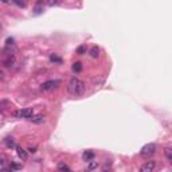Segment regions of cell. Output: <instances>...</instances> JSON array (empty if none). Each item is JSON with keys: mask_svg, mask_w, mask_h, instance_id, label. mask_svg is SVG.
Wrapping results in <instances>:
<instances>
[{"mask_svg": "<svg viewBox=\"0 0 172 172\" xmlns=\"http://www.w3.org/2000/svg\"><path fill=\"white\" fill-rule=\"evenodd\" d=\"M156 168V161L151 160V161H147L140 167V171L139 172H153V170Z\"/></svg>", "mask_w": 172, "mask_h": 172, "instance_id": "obj_5", "label": "cell"}, {"mask_svg": "<svg viewBox=\"0 0 172 172\" xmlns=\"http://www.w3.org/2000/svg\"><path fill=\"white\" fill-rule=\"evenodd\" d=\"M97 167H98V161H94V160H91V161H89L88 167H86V171L91 172V171L97 170Z\"/></svg>", "mask_w": 172, "mask_h": 172, "instance_id": "obj_10", "label": "cell"}, {"mask_svg": "<svg viewBox=\"0 0 172 172\" xmlns=\"http://www.w3.org/2000/svg\"><path fill=\"white\" fill-rule=\"evenodd\" d=\"M94 156L96 155H94L93 151H86L82 157H84V160H86V161H91V160H94Z\"/></svg>", "mask_w": 172, "mask_h": 172, "instance_id": "obj_9", "label": "cell"}, {"mask_svg": "<svg viewBox=\"0 0 172 172\" xmlns=\"http://www.w3.org/2000/svg\"><path fill=\"white\" fill-rule=\"evenodd\" d=\"M2 172H14V170H12V168L8 167V168H5V170H3Z\"/></svg>", "mask_w": 172, "mask_h": 172, "instance_id": "obj_23", "label": "cell"}, {"mask_svg": "<svg viewBox=\"0 0 172 172\" xmlns=\"http://www.w3.org/2000/svg\"><path fill=\"white\" fill-rule=\"evenodd\" d=\"M73 71H75V73H81L82 71V63L81 62H75V63H73Z\"/></svg>", "mask_w": 172, "mask_h": 172, "instance_id": "obj_15", "label": "cell"}, {"mask_svg": "<svg viewBox=\"0 0 172 172\" xmlns=\"http://www.w3.org/2000/svg\"><path fill=\"white\" fill-rule=\"evenodd\" d=\"M50 61L54 62V63H62V58L59 55H57V54H51V55H50Z\"/></svg>", "mask_w": 172, "mask_h": 172, "instance_id": "obj_13", "label": "cell"}, {"mask_svg": "<svg viewBox=\"0 0 172 172\" xmlns=\"http://www.w3.org/2000/svg\"><path fill=\"white\" fill-rule=\"evenodd\" d=\"M58 170H59V172H70L69 165H66L65 163H59V164H58Z\"/></svg>", "mask_w": 172, "mask_h": 172, "instance_id": "obj_14", "label": "cell"}, {"mask_svg": "<svg viewBox=\"0 0 172 172\" xmlns=\"http://www.w3.org/2000/svg\"><path fill=\"white\" fill-rule=\"evenodd\" d=\"M90 57L91 58H98L100 57V48L98 47H91V50H90Z\"/></svg>", "mask_w": 172, "mask_h": 172, "instance_id": "obj_12", "label": "cell"}, {"mask_svg": "<svg viewBox=\"0 0 172 172\" xmlns=\"http://www.w3.org/2000/svg\"><path fill=\"white\" fill-rule=\"evenodd\" d=\"M11 168H15V170H19V168H22V167H20L19 164H14V163H12V164H11Z\"/></svg>", "mask_w": 172, "mask_h": 172, "instance_id": "obj_21", "label": "cell"}, {"mask_svg": "<svg viewBox=\"0 0 172 172\" xmlns=\"http://www.w3.org/2000/svg\"><path fill=\"white\" fill-rule=\"evenodd\" d=\"M16 152H18V156L20 157L22 160H27V152H26V149H23L22 147H16Z\"/></svg>", "mask_w": 172, "mask_h": 172, "instance_id": "obj_8", "label": "cell"}, {"mask_svg": "<svg viewBox=\"0 0 172 172\" xmlns=\"http://www.w3.org/2000/svg\"><path fill=\"white\" fill-rule=\"evenodd\" d=\"M3 65H4L5 67H12V66L15 65V55H14V54H10V55L3 61Z\"/></svg>", "mask_w": 172, "mask_h": 172, "instance_id": "obj_6", "label": "cell"}, {"mask_svg": "<svg viewBox=\"0 0 172 172\" xmlns=\"http://www.w3.org/2000/svg\"><path fill=\"white\" fill-rule=\"evenodd\" d=\"M156 144H153V143H149V144L144 145V147L141 148V151H140V153H141V156L144 157H151L153 156L155 153H156Z\"/></svg>", "mask_w": 172, "mask_h": 172, "instance_id": "obj_2", "label": "cell"}, {"mask_svg": "<svg viewBox=\"0 0 172 172\" xmlns=\"http://www.w3.org/2000/svg\"><path fill=\"white\" fill-rule=\"evenodd\" d=\"M32 108H26V109H20V110L14 112V117L16 118H30L32 116Z\"/></svg>", "mask_w": 172, "mask_h": 172, "instance_id": "obj_4", "label": "cell"}, {"mask_svg": "<svg viewBox=\"0 0 172 172\" xmlns=\"http://www.w3.org/2000/svg\"><path fill=\"white\" fill-rule=\"evenodd\" d=\"M59 85H61V81H58V79H51V81L43 82V84L41 85V89L43 91H50V90L57 89Z\"/></svg>", "mask_w": 172, "mask_h": 172, "instance_id": "obj_3", "label": "cell"}, {"mask_svg": "<svg viewBox=\"0 0 172 172\" xmlns=\"http://www.w3.org/2000/svg\"><path fill=\"white\" fill-rule=\"evenodd\" d=\"M85 89H86V85L84 81H81L79 78H71L70 82L67 85V91L70 96L73 97H78V96H82L85 93Z\"/></svg>", "mask_w": 172, "mask_h": 172, "instance_id": "obj_1", "label": "cell"}, {"mask_svg": "<svg viewBox=\"0 0 172 172\" xmlns=\"http://www.w3.org/2000/svg\"><path fill=\"white\" fill-rule=\"evenodd\" d=\"M165 157H167L168 161H172V149L171 148H165Z\"/></svg>", "mask_w": 172, "mask_h": 172, "instance_id": "obj_17", "label": "cell"}, {"mask_svg": "<svg viewBox=\"0 0 172 172\" xmlns=\"http://www.w3.org/2000/svg\"><path fill=\"white\" fill-rule=\"evenodd\" d=\"M41 12H42V8H39V7H38V8L35 10V14H41Z\"/></svg>", "mask_w": 172, "mask_h": 172, "instance_id": "obj_24", "label": "cell"}, {"mask_svg": "<svg viewBox=\"0 0 172 172\" xmlns=\"http://www.w3.org/2000/svg\"><path fill=\"white\" fill-rule=\"evenodd\" d=\"M86 53V47L85 46H79L78 48H77V54H79V55H82V54Z\"/></svg>", "mask_w": 172, "mask_h": 172, "instance_id": "obj_18", "label": "cell"}, {"mask_svg": "<svg viewBox=\"0 0 172 172\" xmlns=\"http://www.w3.org/2000/svg\"><path fill=\"white\" fill-rule=\"evenodd\" d=\"M4 141H5V145H7L8 148H14V147H16V145H15V141H14V139H10V137H7V139H5Z\"/></svg>", "mask_w": 172, "mask_h": 172, "instance_id": "obj_16", "label": "cell"}, {"mask_svg": "<svg viewBox=\"0 0 172 172\" xmlns=\"http://www.w3.org/2000/svg\"><path fill=\"white\" fill-rule=\"evenodd\" d=\"M14 3H15V4H18L19 7H26V3L24 2H18V0H15Z\"/></svg>", "mask_w": 172, "mask_h": 172, "instance_id": "obj_19", "label": "cell"}, {"mask_svg": "<svg viewBox=\"0 0 172 172\" xmlns=\"http://www.w3.org/2000/svg\"><path fill=\"white\" fill-rule=\"evenodd\" d=\"M3 78H4V71H3L2 69H0V81H2Z\"/></svg>", "mask_w": 172, "mask_h": 172, "instance_id": "obj_22", "label": "cell"}, {"mask_svg": "<svg viewBox=\"0 0 172 172\" xmlns=\"http://www.w3.org/2000/svg\"><path fill=\"white\" fill-rule=\"evenodd\" d=\"M46 4H47V5H57V4H59V2H58V0H57V2H47Z\"/></svg>", "mask_w": 172, "mask_h": 172, "instance_id": "obj_20", "label": "cell"}, {"mask_svg": "<svg viewBox=\"0 0 172 172\" xmlns=\"http://www.w3.org/2000/svg\"><path fill=\"white\" fill-rule=\"evenodd\" d=\"M5 168H8V161L5 157H0V172H2L3 170H5Z\"/></svg>", "mask_w": 172, "mask_h": 172, "instance_id": "obj_11", "label": "cell"}, {"mask_svg": "<svg viewBox=\"0 0 172 172\" xmlns=\"http://www.w3.org/2000/svg\"><path fill=\"white\" fill-rule=\"evenodd\" d=\"M30 121H32L34 124H43V122H45V116H42V114H35V116H31L30 118Z\"/></svg>", "mask_w": 172, "mask_h": 172, "instance_id": "obj_7", "label": "cell"}]
</instances>
